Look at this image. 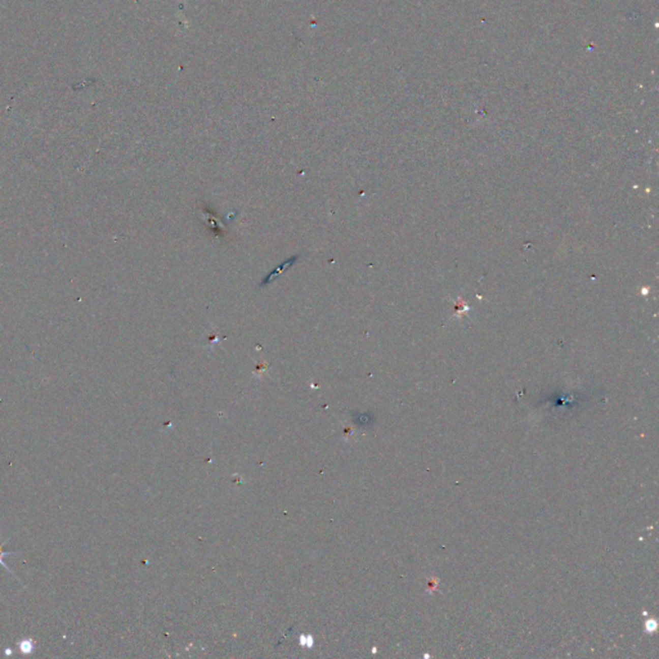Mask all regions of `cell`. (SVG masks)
I'll list each match as a JSON object with an SVG mask.
<instances>
[{
    "label": "cell",
    "instance_id": "3957f363",
    "mask_svg": "<svg viewBox=\"0 0 659 659\" xmlns=\"http://www.w3.org/2000/svg\"><path fill=\"white\" fill-rule=\"evenodd\" d=\"M7 555H8V554H0V564H2V565H3V566H6V568L8 569V571H9V568H8V566H7V564L4 563V561H3V558H4V556H7Z\"/></svg>",
    "mask_w": 659,
    "mask_h": 659
},
{
    "label": "cell",
    "instance_id": "7a4b0ae2",
    "mask_svg": "<svg viewBox=\"0 0 659 659\" xmlns=\"http://www.w3.org/2000/svg\"><path fill=\"white\" fill-rule=\"evenodd\" d=\"M18 649L19 651L25 655L27 654L34 653V649H35V641L31 640V639H23L18 643Z\"/></svg>",
    "mask_w": 659,
    "mask_h": 659
},
{
    "label": "cell",
    "instance_id": "277c9868",
    "mask_svg": "<svg viewBox=\"0 0 659 659\" xmlns=\"http://www.w3.org/2000/svg\"><path fill=\"white\" fill-rule=\"evenodd\" d=\"M4 653H6V655H12V654H13V651H12L11 649H6V651H4Z\"/></svg>",
    "mask_w": 659,
    "mask_h": 659
},
{
    "label": "cell",
    "instance_id": "6da1fadb",
    "mask_svg": "<svg viewBox=\"0 0 659 659\" xmlns=\"http://www.w3.org/2000/svg\"><path fill=\"white\" fill-rule=\"evenodd\" d=\"M297 259H299V255L291 256V258L288 259V260H286L285 263L281 264V265L278 266L277 269H276V271H272V272H271L269 275L266 276V277L264 278L263 281H261V283H260L261 287H263V286H266V285H268V283L272 282V281H275L276 278L278 277V276H281V275H282L283 272H285V271H287L288 268H290V266H291L292 264H294L295 261L297 260Z\"/></svg>",
    "mask_w": 659,
    "mask_h": 659
}]
</instances>
